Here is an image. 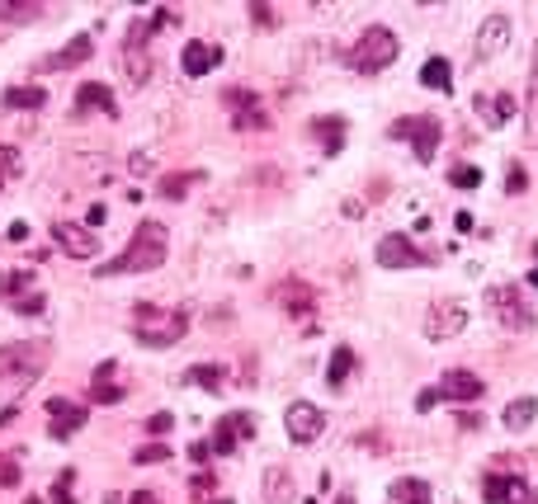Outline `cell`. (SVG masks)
I'll return each instance as SVG.
<instances>
[{
    "label": "cell",
    "instance_id": "obj_1",
    "mask_svg": "<svg viewBox=\"0 0 538 504\" xmlns=\"http://www.w3.org/2000/svg\"><path fill=\"white\" fill-rule=\"evenodd\" d=\"M165 255H171V231H165L161 222H142L133 231L128 250H123L118 260H109V264H99L95 279H109V274H152V269L165 264Z\"/></svg>",
    "mask_w": 538,
    "mask_h": 504
},
{
    "label": "cell",
    "instance_id": "obj_2",
    "mask_svg": "<svg viewBox=\"0 0 538 504\" xmlns=\"http://www.w3.org/2000/svg\"><path fill=\"white\" fill-rule=\"evenodd\" d=\"M48 368V344L29 340V344H0V401H19Z\"/></svg>",
    "mask_w": 538,
    "mask_h": 504
},
{
    "label": "cell",
    "instance_id": "obj_3",
    "mask_svg": "<svg viewBox=\"0 0 538 504\" xmlns=\"http://www.w3.org/2000/svg\"><path fill=\"white\" fill-rule=\"evenodd\" d=\"M184 330H190V316H184V311H161V307H147V302L133 311V334H137V344H147V349L180 344Z\"/></svg>",
    "mask_w": 538,
    "mask_h": 504
},
{
    "label": "cell",
    "instance_id": "obj_4",
    "mask_svg": "<svg viewBox=\"0 0 538 504\" xmlns=\"http://www.w3.org/2000/svg\"><path fill=\"white\" fill-rule=\"evenodd\" d=\"M487 311L506 330H533L538 325V311H529V302L520 298V288H515V283H491L487 288Z\"/></svg>",
    "mask_w": 538,
    "mask_h": 504
},
{
    "label": "cell",
    "instance_id": "obj_5",
    "mask_svg": "<svg viewBox=\"0 0 538 504\" xmlns=\"http://www.w3.org/2000/svg\"><path fill=\"white\" fill-rule=\"evenodd\" d=\"M397 52H402L397 33L383 29V24H368L364 38L355 43V57H349V61H355L359 71H383V67H392V61H397Z\"/></svg>",
    "mask_w": 538,
    "mask_h": 504
},
{
    "label": "cell",
    "instance_id": "obj_6",
    "mask_svg": "<svg viewBox=\"0 0 538 504\" xmlns=\"http://www.w3.org/2000/svg\"><path fill=\"white\" fill-rule=\"evenodd\" d=\"M387 137H397V142L406 137L411 146H416V160L421 165H430L434 151H440V123H434V118H397L387 128Z\"/></svg>",
    "mask_w": 538,
    "mask_h": 504
},
{
    "label": "cell",
    "instance_id": "obj_7",
    "mask_svg": "<svg viewBox=\"0 0 538 504\" xmlns=\"http://www.w3.org/2000/svg\"><path fill=\"white\" fill-rule=\"evenodd\" d=\"M147 38H152V24H133V29H128V38H123V76H128L133 86H147V80H152Z\"/></svg>",
    "mask_w": 538,
    "mask_h": 504
},
{
    "label": "cell",
    "instance_id": "obj_8",
    "mask_svg": "<svg viewBox=\"0 0 538 504\" xmlns=\"http://www.w3.org/2000/svg\"><path fill=\"white\" fill-rule=\"evenodd\" d=\"M52 241L61 245V255H71V260H95L99 255V236H95L86 222H57L52 226Z\"/></svg>",
    "mask_w": 538,
    "mask_h": 504
},
{
    "label": "cell",
    "instance_id": "obj_9",
    "mask_svg": "<svg viewBox=\"0 0 538 504\" xmlns=\"http://www.w3.org/2000/svg\"><path fill=\"white\" fill-rule=\"evenodd\" d=\"M378 264L383 269H425V264H434V255L416 250L411 236H383L378 241Z\"/></svg>",
    "mask_w": 538,
    "mask_h": 504
},
{
    "label": "cell",
    "instance_id": "obj_10",
    "mask_svg": "<svg viewBox=\"0 0 538 504\" xmlns=\"http://www.w3.org/2000/svg\"><path fill=\"white\" fill-rule=\"evenodd\" d=\"M283 429H288V438L293 444H312V438L326 429V415L312 406V401H293L283 410Z\"/></svg>",
    "mask_w": 538,
    "mask_h": 504
},
{
    "label": "cell",
    "instance_id": "obj_11",
    "mask_svg": "<svg viewBox=\"0 0 538 504\" xmlns=\"http://www.w3.org/2000/svg\"><path fill=\"white\" fill-rule=\"evenodd\" d=\"M463 330H468V307L463 302L430 307V316H425V334H430V340H453V334H463Z\"/></svg>",
    "mask_w": 538,
    "mask_h": 504
},
{
    "label": "cell",
    "instance_id": "obj_12",
    "mask_svg": "<svg viewBox=\"0 0 538 504\" xmlns=\"http://www.w3.org/2000/svg\"><path fill=\"white\" fill-rule=\"evenodd\" d=\"M241 438H255V415H246V410L227 415L222 425L213 429V438H209V444H213V453H218V457H227V453H237V444H241Z\"/></svg>",
    "mask_w": 538,
    "mask_h": 504
},
{
    "label": "cell",
    "instance_id": "obj_13",
    "mask_svg": "<svg viewBox=\"0 0 538 504\" xmlns=\"http://www.w3.org/2000/svg\"><path fill=\"white\" fill-rule=\"evenodd\" d=\"M506 43H510V14H487L478 29V43H472V57L491 61L496 52H506Z\"/></svg>",
    "mask_w": 538,
    "mask_h": 504
},
{
    "label": "cell",
    "instance_id": "obj_14",
    "mask_svg": "<svg viewBox=\"0 0 538 504\" xmlns=\"http://www.w3.org/2000/svg\"><path fill=\"white\" fill-rule=\"evenodd\" d=\"M222 99L232 104V109H237V128H246V133H251V128H255V133H264V128H269V118L260 114V99H255L251 90L232 86V90H227Z\"/></svg>",
    "mask_w": 538,
    "mask_h": 504
},
{
    "label": "cell",
    "instance_id": "obj_15",
    "mask_svg": "<svg viewBox=\"0 0 538 504\" xmlns=\"http://www.w3.org/2000/svg\"><path fill=\"white\" fill-rule=\"evenodd\" d=\"M487 387H482V377L478 372H468V368H449L440 377V396H449V401H478Z\"/></svg>",
    "mask_w": 538,
    "mask_h": 504
},
{
    "label": "cell",
    "instance_id": "obj_16",
    "mask_svg": "<svg viewBox=\"0 0 538 504\" xmlns=\"http://www.w3.org/2000/svg\"><path fill=\"white\" fill-rule=\"evenodd\" d=\"M180 67H184V76H209L213 67H222V48H213V43H184V52H180Z\"/></svg>",
    "mask_w": 538,
    "mask_h": 504
},
{
    "label": "cell",
    "instance_id": "obj_17",
    "mask_svg": "<svg viewBox=\"0 0 538 504\" xmlns=\"http://www.w3.org/2000/svg\"><path fill=\"white\" fill-rule=\"evenodd\" d=\"M48 419H52V434H57V438H71L76 429H86V406L52 396V401H48Z\"/></svg>",
    "mask_w": 538,
    "mask_h": 504
},
{
    "label": "cell",
    "instance_id": "obj_18",
    "mask_svg": "<svg viewBox=\"0 0 538 504\" xmlns=\"http://www.w3.org/2000/svg\"><path fill=\"white\" fill-rule=\"evenodd\" d=\"M482 495H487V504H524L529 499L524 481L520 476H501V472H491L482 481Z\"/></svg>",
    "mask_w": 538,
    "mask_h": 504
},
{
    "label": "cell",
    "instance_id": "obj_19",
    "mask_svg": "<svg viewBox=\"0 0 538 504\" xmlns=\"http://www.w3.org/2000/svg\"><path fill=\"white\" fill-rule=\"evenodd\" d=\"M90 48H95V38L90 33H76L61 52H52L43 61V71H67V67H80V61H90Z\"/></svg>",
    "mask_w": 538,
    "mask_h": 504
},
{
    "label": "cell",
    "instance_id": "obj_20",
    "mask_svg": "<svg viewBox=\"0 0 538 504\" xmlns=\"http://www.w3.org/2000/svg\"><path fill=\"white\" fill-rule=\"evenodd\" d=\"M114 372H118V363H114V359H105V363H99V368H95V382H90V396H95V401H99V406H118V401H123V396H128V391H123V387L114 382Z\"/></svg>",
    "mask_w": 538,
    "mask_h": 504
},
{
    "label": "cell",
    "instance_id": "obj_21",
    "mask_svg": "<svg viewBox=\"0 0 538 504\" xmlns=\"http://www.w3.org/2000/svg\"><path fill=\"white\" fill-rule=\"evenodd\" d=\"M472 109H478V118L487 123V128H506V118L515 114V95H496V99L478 95V99H472Z\"/></svg>",
    "mask_w": 538,
    "mask_h": 504
},
{
    "label": "cell",
    "instance_id": "obj_22",
    "mask_svg": "<svg viewBox=\"0 0 538 504\" xmlns=\"http://www.w3.org/2000/svg\"><path fill=\"white\" fill-rule=\"evenodd\" d=\"M264 499L269 504H298V486L283 467H264Z\"/></svg>",
    "mask_w": 538,
    "mask_h": 504
},
{
    "label": "cell",
    "instance_id": "obj_23",
    "mask_svg": "<svg viewBox=\"0 0 538 504\" xmlns=\"http://www.w3.org/2000/svg\"><path fill=\"white\" fill-rule=\"evenodd\" d=\"M90 109H99V114H118V104H114V95H109V86H95V80H90V86H80L76 90V114H90Z\"/></svg>",
    "mask_w": 538,
    "mask_h": 504
},
{
    "label": "cell",
    "instance_id": "obj_24",
    "mask_svg": "<svg viewBox=\"0 0 538 504\" xmlns=\"http://www.w3.org/2000/svg\"><path fill=\"white\" fill-rule=\"evenodd\" d=\"M387 499H392V504H434L430 486H425V481H416V476H402L397 486L387 490Z\"/></svg>",
    "mask_w": 538,
    "mask_h": 504
},
{
    "label": "cell",
    "instance_id": "obj_25",
    "mask_svg": "<svg viewBox=\"0 0 538 504\" xmlns=\"http://www.w3.org/2000/svg\"><path fill=\"white\" fill-rule=\"evenodd\" d=\"M279 302L288 311H298V316H312V307H317V298H312V288H307V283H283L279 288Z\"/></svg>",
    "mask_w": 538,
    "mask_h": 504
},
{
    "label": "cell",
    "instance_id": "obj_26",
    "mask_svg": "<svg viewBox=\"0 0 538 504\" xmlns=\"http://www.w3.org/2000/svg\"><path fill=\"white\" fill-rule=\"evenodd\" d=\"M421 86H425V90H440V95H444V90L453 86V67H449L444 57H430L425 67H421Z\"/></svg>",
    "mask_w": 538,
    "mask_h": 504
},
{
    "label": "cell",
    "instance_id": "obj_27",
    "mask_svg": "<svg viewBox=\"0 0 538 504\" xmlns=\"http://www.w3.org/2000/svg\"><path fill=\"white\" fill-rule=\"evenodd\" d=\"M184 382H190V387H203V391H222V382H227V372L218 368V363H194L190 372H184Z\"/></svg>",
    "mask_w": 538,
    "mask_h": 504
},
{
    "label": "cell",
    "instance_id": "obj_28",
    "mask_svg": "<svg viewBox=\"0 0 538 504\" xmlns=\"http://www.w3.org/2000/svg\"><path fill=\"white\" fill-rule=\"evenodd\" d=\"M349 368H355V349H349V344H340L336 353H330V363H326V387H345Z\"/></svg>",
    "mask_w": 538,
    "mask_h": 504
},
{
    "label": "cell",
    "instance_id": "obj_29",
    "mask_svg": "<svg viewBox=\"0 0 538 504\" xmlns=\"http://www.w3.org/2000/svg\"><path fill=\"white\" fill-rule=\"evenodd\" d=\"M5 104H10V109H43V104H48V90H38V86H14V90H5Z\"/></svg>",
    "mask_w": 538,
    "mask_h": 504
},
{
    "label": "cell",
    "instance_id": "obj_30",
    "mask_svg": "<svg viewBox=\"0 0 538 504\" xmlns=\"http://www.w3.org/2000/svg\"><path fill=\"white\" fill-rule=\"evenodd\" d=\"M533 415H538V401H533V396H520V401L506 406V425H510V429H529Z\"/></svg>",
    "mask_w": 538,
    "mask_h": 504
},
{
    "label": "cell",
    "instance_id": "obj_31",
    "mask_svg": "<svg viewBox=\"0 0 538 504\" xmlns=\"http://www.w3.org/2000/svg\"><path fill=\"white\" fill-rule=\"evenodd\" d=\"M524 146L538 151V80H529V99H524Z\"/></svg>",
    "mask_w": 538,
    "mask_h": 504
},
{
    "label": "cell",
    "instance_id": "obj_32",
    "mask_svg": "<svg viewBox=\"0 0 538 504\" xmlns=\"http://www.w3.org/2000/svg\"><path fill=\"white\" fill-rule=\"evenodd\" d=\"M312 133L326 142V151L336 156V151H340V142H345V118H317V123H312Z\"/></svg>",
    "mask_w": 538,
    "mask_h": 504
},
{
    "label": "cell",
    "instance_id": "obj_33",
    "mask_svg": "<svg viewBox=\"0 0 538 504\" xmlns=\"http://www.w3.org/2000/svg\"><path fill=\"white\" fill-rule=\"evenodd\" d=\"M199 179H203L199 170H190V175H165V179H161V198L180 203L184 194H190V184H199Z\"/></svg>",
    "mask_w": 538,
    "mask_h": 504
},
{
    "label": "cell",
    "instance_id": "obj_34",
    "mask_svg": "<svg viewBox=\"0 0 538 504\" xmlns=\"http://www.w3.org/2000/svg\"><path fill=\"white\" fill-rule=\"evenodd\" d=\"M33 283V274H24V269H10L5 279H0V298H14L19 302V292H24Z\"/></svg>",
    "mask_w": 538,
    "mask_h": 504
},
{
    "label": "cell",
    "instance_id": "obj_35",
    "mask_svg": "<svg viewBox=\"0 0 538 504\" xmlns=\"http://www.w3.org/2000/svg\"><path fill=\"white\" fill-rule=\"evenodd\" d=\"M449 184L453 188H478L482 184V170H478V165H459V170H449Z\"/></svg>",
    "mask_w": 538,
    "mask_h": 504
},
{
    "label": "cell",
    "instance_id": "obj_36",
    "mask_svg": "<svg viewBox=\"0 0 538 504\" xmlns=\"http://www.w3.org/2000/svg\"><path fill=\"white\" fill-rule=\"evenodd\" d=\"M133 462H137V467H142V462H171V448H165V444H142L133 453Z\"/></svg>",
    "mask_w": 538,
    "mask_h": 504
},
{
    "label": "cell",
    "instance_id": "obj_37",
    "mask_svg": "<svg viewBox=\"0 0 538 504\" xmlns=\"http://www.w3.org/2000/svg\"><path fill=\"white\" fill-rule=\"evenodd\" d=\"M71 481H76V472H61V476H57V486H52V504H76Z\"/></svg>",
    "mask_w": 538,
    "mask_h": 504
},
{
    "label": "cell",
    "instance_id": "obj_38",
    "mask_svg": "<svg viewBox=\"0 0 538 504\" xmlns=\"http://www.w3.org/2000/svg\"><path fill=\"white\" fill-rule=\"evenodd\" d=\"M14 311H19V316H38V311H43V292H29V298H19Z\"/></svg>",
    "mask_w": 538,
    "mask_h": 504
},
{
    "label": "cell",
    "instance_id": "obj_39",
    "mask_svg": "<svg viewBox=\"0 0 538 504\" xmlns=\"http://www.w3.org/2000/svg\"><path fill=\"white\" fill-rule=\"evenodd\" d=\"M171 429H175V415H165V410L147 419V434H156V438H165V434H171Z\"/></svg>",
    "mask_w": 538,
    "mask_h": 504
},
{
    "label": "cell",
    "instance_id": "obj_40",
    "mask_svg": "<svg viewBox=\"0 0 538 504\" xmlns=\"http://www.w3.org/2000/svg\"><path fill=\"white\" fill-rule=\"evenodd\" d=\"M0 14H5V19H38L43 5H0Z\"/></svg>",
    "mask_w": 538,
    "mask_h": 504
},
{
    "label": "cell",
    "instance_id": "obj_41",
    "mask_svg": "<svg viewBox=\"0 0 538 504\" xmlns=\"http://www.w3.org/2000/svg\"><path fill=\"white\" fill-rule=\"evenodd\" d=\"M171 24H180V14H175L171 5H161V10L152 14V29H171Z\"/></svg>",
    "mask_w": 538,
    "mask_h": 504
},
{
    "label": "cell",
    "instance_id": "obj_42",
    "mask_svg": "<svg viewBox=\"0 0 538 504\" xmlns=\"http://www.w3.org/2000/svg\"><path fill=\"white\" fill-rule=\"evenodd\" d=\"M524 184H529V175H524V170H515V165H510V175H506V194H520Z\"/></svg>",
    "mask_w": 538,
    "mask_h": 504
},
{
    "label": "cell",
    "instance_id": "obj_43",
    "mask_svg": "<svg viewBox=\"0 0 538 504\" xmlns=\"http://www.w3.org/2000/svg\"><path fill=\"white\" fill-rule=\"evenodd\" d=\"M434 401H440V387H425V391L416 396V410L425 415V410H434Z\"/></svg>",
    "mask_w": 538,
    "mask_h": 504
},
{
    "label": "cell",
    "instance_id": "obj_44",
    "mask_svg": "<svg viewBox=\"0 0 538 504\" xmlns=\"http://www.w3.org/2000/svg\"><path fill=\"white\" fill-rule=\"evenodd\" d=\"M246 14H251V19H255V24H264V29H269V24H274V10H269V5H251V10H246Z\"/></svg>",
    "mask_w": 538,
    "mask_h": 504
},
{
    "label": "cell",
    "instance_id": "obj_45",
    "mask_svg": "<svg viewBox=\"0 0 538 504\" xmlns=\"http://www.w3.org/2000/svg\"><path fill=\"white\" fill-rule=\"evenodd\" d=\"M459 429H482V415H472V410H459Z\"/></svg>",
    "mask_w": 538,
    "mask_h": 504
},
{
    "label": "cell",
    "instance_id": "obj_46",
    "mask_svg": "<svg viewBox=\"0 0 538 504\" xmlns=\"http://www.w3.org/2000/svg\"><path fill=\"white\" fill-rule=\"evenodd\" d=\"M14 481H19V472L10 467V462H0V486H14Z\"/></svg>",
    "mask_w": 538,
    "mask_h": 504
},
{
    "label": "cell",
    "instance_id": "obj_47",
    "mask_svg": "<svg viewBox=\"0 0 538 504\" xmlns=\"http://www.w3.org/2000/svg\"><path fill=\"white\" fill-rule=\"evenodd\" d=\"M190 457H194V462H209V457H213V444H194Z\"/></svg>",
    "mask_w": 538,
    "mask_h": 504
},
{
    "label": "cell",
    "instance_id": "obj_48",
    "mask_svg": "<svg viewBox=\"0 0 538 504\" xmlns=\"http://www.w3.org/2000/svg\"><path fill=\"white\" fill-rule=\"evenodd\" d=\"M142 170H152V156H147V151L133 156V175H142Z\"/></svg>",
    "mask_w": 538,
    "mask_h": 504
},
{
    "label": "cell",
    "instance_id": "obj_49",
    "mask_svg": "<svg viewBox=\"0 0 538 504\" xmlns=\"http://www.w3.org/2000/svg\"><path fill=\"white\" fill-rule=\"evenodd\" d=\"M10 241H29V222H14L10 226Z\"/></svg>",
    "mask_w": 538,
    "mask_h": 504
},
{
    "label": "cell",
    "instance_id": "obj_50",
    "mask_svg": "<svg viewBox=\"0 0 538 504\" xmlns=\"http://www.w3.org/2000/svg\"><path fill=\"white\" fill-rule=\"evenodd\" d=\"M128 504H161V499H156V495H152V490H137V495H133V499H128Z\"/></svg>",
    "mask_w": 538,
    "mask_h": 504
},
{
    "label": "cell",
    "instance_id": "obj_51",
    "mask_svg": "<svg viewBox=\"0 0 538 504\" xmlns=\"http://www.w3.org/2000/svg\"><path fill=\"white\" fill-rule=\"evenodd\" d=\"M529 80H538V43H533V67H529Z\"/></svg>",
    "mask_w": 538,
    "mask_h": 504
},
{
    "label": "cell",
    "instance_id": "obj_52",
    "mask_svg": "<svg viewBox=\"0 0 538 504\" xmlns=\"http://www.w3.org/2000/svg\"><path fill=\"white\" fill-rule=\"evenodd\" d=\"M529 283H533V288H538V269H533V274H529Z\"/></svg>",
    "mask_w": 538,
    "mask_h": 504
},
{
    "label": "cell",
    "instance_id": "obj_53",
    "mask_svg": "<svg viewBox=\"0 0 538 504\" xmlns=\"http://www.w3.org/2000/svg\"><path fill=\"white\" fill-rule=\"evenodd\" d=\"M336 504H355V499H349V495H340V499H336Z\"/></svg>",
    "mask_w": 538,
    "mask_h": 504
},
{
    "label": "cell",
    "instance_id": "obj_54",
    "mask_svg": "<svg viewBox=\"0 0 538 504\" xmlns=\"http://www.w3.org/2000/svg\"><path fill=\"white\" fill-rule=\"evenodd\" d=\"M209 504H232V499H209Z\"/></svg>",
    "mask_w": 538,
    "mask_h": 504
}]
</instances>
